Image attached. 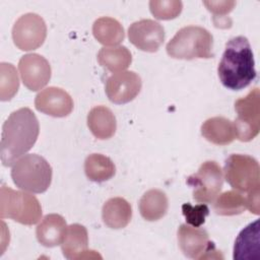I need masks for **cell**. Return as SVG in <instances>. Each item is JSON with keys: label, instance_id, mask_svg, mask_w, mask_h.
<instances>
[{"label": "cell", "instance_id": "6da1fadb", "mask_svg": "<svg viewBox=\"0 0 260 260\" xmlns=\"http://www.w3.org/2000/svg\"><path fill=\"white\" fill-rule=\"evenodd\" d=\"M40 132L39 121L28 108L12 112L2 127L0 155L4 167H10L36 143Z\"/></svg>", "mask_w": 260, "mask_h": 260}, {"label": "cell", "instance_id": "7a4b0ae2", "mask_svg": "<svg viewBox=\"0 0 260 260\" xmlns=\"http://www.w3.org/2000/svg\"><path fill=\"white\" fill-rule=\"evenodd\" d=\"M217 73L221 84L231 90H241L256 78L254 56L247 38L239 36L226 43Z\"/></svg>", "mask_w": 260, "mask_h": 260}, {"label": "cell", "instance_id": "3957f363", "mask_svg": "<svg viewBox=\"0 0 260 260\" xmlns=\"http://www.w3.org/2000/svg\"><path fill=\"white\" fill-rule=\"evenodd\" d=\"M212 35L204 27L188 25L177 31L167 44V53L175 59L193 60L212 58Z\"/></svg>", "mask_w": 260, "mask_h": 260}, {"label": "cell", "instance_id": "277c9868", "mask_svg": "<svg viewBox=\"0 0 260 260\" xmlns=\"http://www.w3.org/2000/svg\"><path fill=\"white\" fill-rule=\"evenodd\" d=\"M52 168L41 155L29 153L18 158L11 169L13 183L31 193H44L52 182Z\"/></svg>", "mask_w": 260, "mask_h": 260}, {"label": "cell", "instance_id": "5b68a950", "mask_svg": "<svg viewBox=\"0 0 260 260\" xmlns=\"http://www.w3.org/2000/svg\"><path fill=\"white\" fill-rule=\"evenodd\" d=\"M0 216L32 225L42 217V206L35 195L3 185L0 191Z\"/></svg>", "mask_w": 260, "mask_h": 260}, {"label": "cell", "instance_id": "8992f818", "mask_svg": "<svg viewBox=\"0 0 260 260\" xmlns=\"http://www.w3.org/2000/svg\"><path fill=\"white\" fill-rule=\"evenodd\" d=\"M225 181L241 193H251L260 188L258 161L247 154H232L224 162Z\"/></svg>", "mask_w": 260, "mask_h": 260}, {"label": "cell", "instance_id": "52a82bcc", "mask_svg": "<svg viewBox=\"0 0 260 260\" xmlns=\"http://www.w3.org/2000/svg\"><path fill=\"white\" fill-rule=\"evenodd\" d=\"M260 92L255 87L249 93L235 102L237 118L234 122L236 138L248 142L255 138L260 130Z\"/></svg>", "mask_w": 260, "mask_h": 260}, {"label": "cell", "instance_id": "ba28073f", "mask_svg": "<svg viewBox=\"0 0 260 260\" xmlns=\"http://www.w3.org/2000/svg\"><path fill=\"white\" fill-rule=\"evenodd\" d=\"M187 184L193 189L194 200L200 203L213 202L222 188V171L216 161L207 160L188 177Z\"/></svg>", "mask_w": 260, "mask_h": 260}, {"label": "cell", "instance_id": "9c48e42d", "mask_svg": "<svg viewBox=\"0 0 260 260\" xmlns=\"http://www.w3.org/2000/svg\"><path fill=\"white\" fill-rule=\"evenodd\" d=\"M47 37L45 20L36 13L21 15L13 24L12 39L21 51H32L40 48Z\"/></svg>", "mask_w": 260, "mask_h": 260}, {"label": "cell", "instance_id": "30bf717a", "mask_svg": "<svg viewBox=\"0 0 260 260\" xmlns=\"http://www.w3.org/2000/svg\"><path fill=\"white\" fill-rule=\"evenodd\" d=\"M140 76L134 71H121L111 75L106 82L108 99L117 105L133 101L141 90Z\"/></svg>", "mask_w": 260, "mask_h": 260}, {"label": "cell", "instance_id": "8fae6325", "mask_svg": "<svg viewBox=\"0 0 260 260\" xmlns=\"http://www.w3.org/2000/svg\"><path fill=\"white\" fill-rule=\"evenodd\" d=\"M128 38L132 45L144 52H156L165 41V29L152 19L133 22L128 28Z\"/></svg>", "mask_w": 260, "mask_h": 260}, {"label": "cell", "instance_id": "7c38bea8", "mask_svg": "<svg viewBox=\"0 0 260 260\" xmlns=\"http://www.w3.org/2000/svg\"><path fill=\"white\" fill-rule=\"evenodd\" d=\"M18 69L23 84L31 91L42 89L51 79V66L39 54L23 55L18 62Z\"/></svg>", "mask_w": 260, "mask_h": 260}, {"label": "cell", "instance_id": "4fadbf2b", "mask_svg": "<svg viewBox=\"0 0 260 260\" xmlns=\"http://www.w3.org/2000/svg\"><path fill=\"white\" fill-rule=\"evenodd\" d=\"M35 107L39 112L46 115L62 118L72 112L73 100L64 89L49 86L36 95Z\"/></svg>", "mask_w": 260, "mask_h": 260}, {"label": "cell", "instance_id": "5bb4252c", "mask_svg": "<svg viewBox=\"0 0 260 260\" xmlns=\"http://www.w3.org/2000/svg\"><path fill=\"white\" fill-rule=\"evenodd\" d=\"M177 235L181 251L186 257L191 259H204L207 250L212 244L204 229L192 226L188 223L181 224Z\"/></svg>", "mask_w": 260, "mask_h": 260}, {"label": "cell", "instance_id": "9a60e30c", "mask_svg": "<svg viewBox=\"0 0 260 260\" xmlns=\"http://www.w3.org/2000/svg\"><path fill=\"white\" fill-rule=\"evenodd\" d=\"M62 252L67 259H88L102 258L95 251L88 250V235L85 226L79 223L70 224L63 243L61 244Z\"/></svg>", "mask_w": 260, "mask_h": 260}, {"label": "cell", "instance_id": "2e32d148", "mask_svg": "<svg viewBox=\"0 0 260 260\" xmlns=\"http://www.w3.org/2000/svg\"><path fill=\"white\" fill-rule=\"evenodd\" d=\"M235 260H259L260 259V233L259 220L244 228L238 235L234 245Z\"/></svg>", "mask_w": 260, "mask_h": 260}, {"label": "cell", "instance_id": "e0dca14e", "mask_svg": "<svg viewBox=\"0 0 260 260\" xmlns=\"http://www.w3.org/2000/svg\"><path fill=\"white\" fill-rule=\"evenodd\" d=\"M67 224L64 217L57 213L47 214L43 217L36 230L38 241L45 247H56L63 243Z\"/></svg>", "mask_w": 260, "mask_h": 260}, {"label": "cell", "instance_id": "ac0fdd59", "mask_svg": "<svg viewBox=\"0 0 260 260\" xmlns=\"http://www.w3.org/2000/svg\"><path fill=\"white\" fill-rule=\"evenodd\" d=\"M201 134L215 145H226L236 139L234 122L224 117H212L201 125Z\"/></svg>", "mask_w": 260, "mask_h": 260}, {"label": "cell", "instance_id": "d6986e66", "mask_svg": "<svg viewBox=\"0 0 260 260\" xmlns=\"http://www.w3.org/2000/svg\"><path fill=\"white\" fill-rule=\"evenodd\" d=\"M87 126L95 138L105 140L115 134L117 122L115 115L108 107L96 106L87 115Z\"/></svg>", "mask_w": 260, "mask_h": 260}, {"label": "cell", "instance_id": "ffe728a7", "mask_svg": "<svg viewBox=\"0 0 260 260\" xmlns=\"http://www.w3.org/2000/svg\"><path fill=\"white\" fill-rule=\"evenodd\" d=\"M102 217L104 223L110 229H123L127 226L131 220V205L122 197L110 198L103 205Z\"/></svg>", "mask_w": 260, "mask_h": 260}, {"label": "cell", "instance_id": "44dd1931", "mask_svg": "<svg viewBox=\"0 0 260 260\" xmlns=\"http://www.w3.org/2000/svg\"><path fill=\"white\" fill-rule=\"evenodd\" d=\"M138 206L140 214L144 219L155 221L166 215L169 201L165 192L158 189H150L142 195Z\"/></svg>", "mask_w": 260, "mask_h": 260}, {"label": "cell", "instance_id": "7402d4cb", "mask_svg": "<svg viewBox=\"0 0 260 260\" xmlns=\"http://www.w3.org/2000/svg\"><path fill=\"white\" fill-rule=\"evenodd\" d=\"M92 34L95 40L105 46H116L124 38V28L115 18L104 16L98 18L92 25Z\"/></svg>", "mask_w": 260, "mask_h": 260}, {"label": "cell", "instance_id": "603a6c76", "mask_svg": "<svg viewBox=\"0 0 260 260\" xmlns=\"http://www.w3.org/2000/svg\"><path fill=\"white\" fill-rule=\"evenodd\" d=\"M98 61L107 70L117 73L130 66L132 55L125 46L104 47L98 54Z\"/></svg>", "mask_w": 260, "mask_h": 260}, {"label": "cell", "instance_id": "cb8c5ba5", "mask_svg": "<svg viewBox=\"0 0 260 260\" xmlns=\"http://www.w3.org/2000/svg\"><path fill=\"white\" fill-rule=\"evenodd\" d=\"M84 172L90 181L101 183L113 178L116 168L110 157L101 153H91L85 158Z\"/></svg>", "mask_w": 260, "mask_h": 260}, {"label": "cell", "instance_id": "d4e9b609", "mask_svg": "<svg viewBox=\"0 0 260 260\" xmlns=\"http://www.w3.org/2000/svg\"><path fill=\"white\" fill-rule=\"evenodd\" d=\"M213 209L216 214L232 216L241 214L247 209L246 196L237 190L225 191L214 199Z\"/></svg>", "mask_w": 260, "mask_h": 260}, {"label": "cell", "instance_id": "484cf974", "mask_svg": "<svg viewBox=\"0 0 260 260\" xmlns=\"http://www.w3.org/2000/svg\"><path fill=\"white\" fill-rule=\"evenodd\" d=\"M0 99L1 101L11 100L18 90L19 80L14 66L10 63L2 62L0 65Z\"/></svg>", "mask_w": 260, "mask_h": 260}, {"label": "cell", "instance_id": "4316f807", "mask_svg": "<svg viewBox=\"0 0 260 260\" xmlns=\"http://www.w3.org/2000/svg\"><path fill=\"white\" fill-rule=\"evenodd\" d=\"M149 9L155 18L160 20H169L176 18L181 13L183 3L178 0H152L149 2Z\"/></svg>", "mask_w": 260, "mask_h": 260}, {"label": "cell", "instance_id": "83f0119b", "mask_svg": "<svg viewBox=\"0 0 260 260\" xmlns=\"http://www.w3.org/2000/svg\"><path fill=\"white\" fill-rule=\"evenodd\" d=\"M182 212L188 224L192 226H200L205 222V218L209 214V208L205 203L197 205L185 203L182 205Z\"/></svg>", "mask_w": 260, "mask_h": 260}, {"label": "cell", "instance_id": "f1b7e54d", "mask_svg": "<svg viewBox=\"0 0 260 260\" xmlns=\"http://www.w3.org/2000/svg\"><path fill=\"white\" fill-rule=\"evenodd\" d=\"M203 4L207 7L209 11L214 14V19L216 17H223L224 15L229 14L234 6L236 5L235 1H204Z\"/></svg>", "mask_w": 260, "mask_h": 260}]
</instances>
